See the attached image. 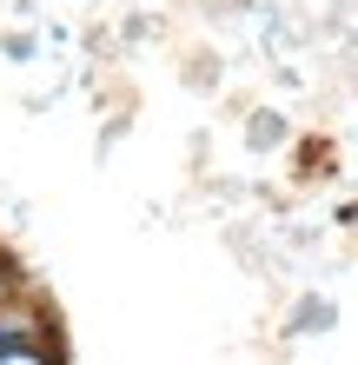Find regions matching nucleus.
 Listing matches in <instances>:
<instances>
[{
	"label": "nucleus",
	"mask_w": 358,
	"mask_h": 365,
	"mask_svg": "<svg viewBox=\"0 0 358 365\" xmlns=\"http://www.w3.org/2000/svg\"><path fill=\"white\" fill-rule=\"evenodd\" d=\"M14 312H27V266L0 246V319H14Z\"/></svg>",
	"instance_id": "f03ea898"
},
{
	"label": "nucleus",
	"mask_w": 358,
	"mask_h": 365,
	"mask_svg": "<svg viewBox=\"0 0 358 365\" xmlns=\"http://www.w3.org/2000/svg\"><path fill=\"white\" fill-rule=\"evenodd\" d=\"M0 365H67V352H60V339L47 319H33V326H20L0 339Z\"/></svg>",
	"instance_id": "f257e3e1"
}]
</instances>
